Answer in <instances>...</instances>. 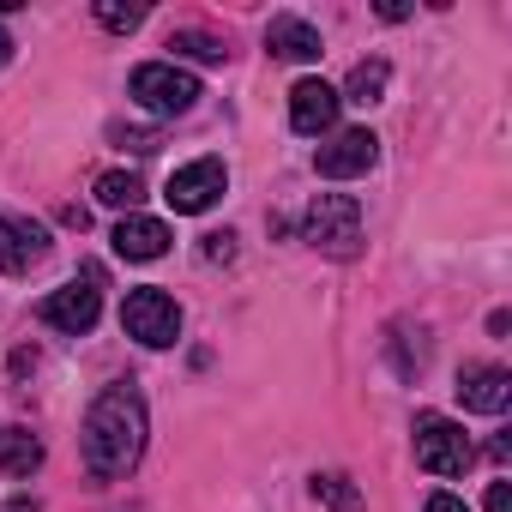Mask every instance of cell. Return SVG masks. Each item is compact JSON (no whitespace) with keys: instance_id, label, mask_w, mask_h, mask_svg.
Listing matches in <instances>:
<instances>
[{"instance_id":"603a6c76","label":"cell","mask_w":512,"mask_h":512,"mask_svg":"<svg viewBox=\"0 0 512 512\" xmlns=\"http://www.w3.org/2000/svg\"><path fill=\"white\" fill-rule=\"evenodd\" d=\"M428 512H470L458 494H428Z\"/></svg>"},{"instance_id":"52a82bcc","label":"cell","mask_w":512,"mask_h":512,"mask_svg":"<svg viewBox=\"0 0 512 512\" xmlns=\"http://www.w3.org/2000/svg\"><path fill=\"white\" fill-rule=\"evenodd\" d=\"M97 314H103V278H97V272L73 278L67 290H55V296L43 302V320H49L55 332H67V338H85V332L97 326Z\"/></svg>"},{"instance_id":"7c38bea8","label":"cell","mask_w":512,"mask_h":512,"mask_svg":"<svg viewBox=\"0 0 512 512\" xmlns=\"http://www.w3.org/2000/svg\"><path fill=\"white\" fill-rule=\"evenodd\" d=\"M109 241H115L121 260L145 266V260H163V253H169V223H157V217H121Z\"/></svg>"},{"instance_id":"d6986e66","label":"cell","mask_w":512,"mask_h":512,"mask_svg":"<svg viewBox=\"0 0 512 512\" xmlns=\"http://www.w3.org/2000/svg\"><path fill=\"white\" fill-rule=\"evenodd\" d=\"M97 25H103V31H139V25H145V7H121V0H97Z\"/></svg>"},{"instance_id":"7402d4cb","label":"cell","mask_w":512,"mask_h":512,"mask_svg":"<svg viewBox=\"0 0 512 512\" xmlns=\"http://www.w3.org/2000/svg\"><path fill=\"white\" fill-rule=\"evenodd\" d=\"M488 512H512V482H488Z\"/></svg>"},{"instance_id":"5bb4252c","label":"cell","mask_w":512,"mask_h":512,"mask_svg":"<svg viewBox=\"0 0 512 512\" xmlns=\"http://www.w3.org/2000/svg\"><path fill=\"white\" fill-rule=\"evenodd\" d=\"M43 464V440L31 428H0V470L7 476H31Z\"/></svg>"},{"instance_id":"4fadbf2b","label":"cell","mask_w":512,"mask_h":512,"mask_svg":"<svg viewBox=\"0 0 512 512\" xmlns=\"http://www.w3.org/2000/svg\"><path fill=\"white\" fill-rule=\"evenodd\" d=\"M266 49H272L278 61H320V55H326L320 31H314L308 19H296V13H278V19L266 25Z\"/></svg>"},{"instance_id":"6da1fadb","label":"cell","mask_w":512,"mask_h":512,"mask_svg":"<svg viewBox=\"0 0 512 512\" xmlns=\"http://www.w3.org/2000/svg\"><path fill=\"white\" fill-rule=\"evenodd\" d=\"M145 434H151V422H145V398H139L127 380L103 386L97 404L85 410V428H79L85 470H91L97 482H121V476H133V464L145 458Z\"/></svg>"},{"instance_id":"e0dca14e","label":"cell","mask_w":512,"mask_h":512,"mask_svg":"<svg viewBox=\"0 0 512 512\" xmlns=\"http://www.w3.org/2000/svg\"><path fill=\"white\" fill-rule=\"evenodd\" d=\"M169 49H175V61H205V67H223L229 61V43L211 37V31H175Z\"/></svg>"},{"instance_id":"d4e9b609","label":"cell","mask_w":512,"mask_h":512,"mask_svg":"<svg viewBox=\"0 0 512 512\" xmlns=\"http://www.w3.org/2000/svg\"><path fill=\"white\" fill-rule=\"evenodd\" d=\"M7 61H13V37H7V31H0V67H7Z\"/></svg>"},{"instance_id":"9c48e42d","label":"cell","mask_w":512,"mask_h":512,"mask_svg":"<svg viewBox=\"0 0 512 512\" xmlns=\"http://www.w3.org/2000/svg\"><path fill=\"white\" fill-rule=\"evenodd\" d=\"M380 163V139L368 133V127H344L332 145H320V157H314V169L326 175V181H356V175H368Z\"/></svg>"},{"instance_id":"ac0fdd59","label":"cell","mask_w":512,"mask_h":512,"mask_svg":"<svg viewBox=\"0 0 512 512\" xmlns=\"http://www.w3.org/2000/svg\"><path fill=\"white\" fill-rule=\"evenodd\" d=\"M314 500H326L332 512H362V488H356L344 470H320V476H314Z\"/></svg>"},{"instance_id":"8fae6325","label":"cell","mask_w":512,"mask_h":512,"mask_svg":"<svg viewBox=\"0 0 512 512\" xmlns=\"http://www.w3.org/2000/svg\"><path fill=\"white\" fill-rule=\"evenodd\" d=\"M338 91L326 85V79H296L290 85V127L296 133H332V121H338Z\"/></svg>"},{"instance_id":"ffe728a7","label":"cell","mask_w":512,"mask_h":512,"mask_svg":"<svg viewBox=\"0 0 512 512\" xmlns=\"http://www.w3.org/2000/svg\"><path fill=\"white\" fill-rule=\"evenodd\" d=\"M199 253H205V260H211V266H229V260H235V235H229V229H211Z\"/></svg>"},{"instance_id":"cb8c5ba5","label":"cell","mask_w":512,"mask_h":512,"mask_svg":"<svg viewBox=\"0 0 512 512\" xmlns=\"http://www.w3.org/2000/svg\"><path fill=\"white\" fill-rule=\"evenodd\" d=\"M7 512H43V506H37L31 494H13V500H7Z\"/></svg>"},{"instance_id":"8992f818","label":"cell","mask_w":512,"mask_h":512,"mask_svg":"<svg viewBox=\"0 0 512 512\" xmlns=\"http://www.w3.org/2000/svg\"><path fill=\"white\" fill-rule=\"evenodd\" d=\"M223 187H229V169H223L217 157H199V163H187V169L169 175L163 199H169L175 217H199V211H211V205L223 199Z\"/></svg>"},{"instance_id":"3957f363","label":"cell","mask_w":512,"mask_h":512,"mask_svg":"<svg viewBox=\"0 0 512 512\" xmlns=\"http://www.w3.org/2000/svg\"><path fill=\"white\" fill-rule=\"evenodd\" d=\"M127 91H133L139 109H151V115H163V121H175V115H187V109L199 103V79H193L187 67H175V61H145V67H133Z\"/></svg>"},{"instance_id":"277c9868","label":"cell","mask_w":512,"mask_h":512,"mask_svg":"<svg viewBox=\"0 0 512 512\" xmlns=\"http://www.w3.org/2000/svg\"><path fill=\"white\" fill-rule=\"evenodd\" d=\"M470 458H476V446H470V434L452 416H434V410L416 416V464L428 476H464Z\"/></svg>"},{"instance_id":"44dd1931","label":"cell","mask_w":512,"mask_h":512,"mask_svg":"<svg viewBox=\"0 0 512 512\" xmlns=\"http://www.w3.org/2000/svg\"><path fill=\"white\" fill-rule=\"evenodd\" d=\"M109 139L121 151H157V133H145V127H109Z\"/></svg>"},{"instance_id":"5b68a950","label":"cell","mask_w":512,"mask_h":512,"mask_svg":"<svg viewBox=\"0 0 512 512\" xmlns=\"http://www.w3.org/2000/svg\"><path fill=\"white\" fill-rule=\"evenodd\" d=\"M121 326H127V338H139L145 350H169V344L181 338V308H175V296H163V290H133V296L121 302Z\"/></svg>"},{"instance_id":"9a60e30c","label":"cell","mask_w":512,"mask_h":512,"mask_svg":"<svg viewBox=\"0 0 512 512\" xmlns=\"http://www.w3.org/2000/svg\"><path fill=\"white\" fill-rule=\"evenodd\" d=\"M386 85H392V67H386L380 55H374V61H356V67H350V85L338 91V103H362V109H368V103L386 97Z\"/></svg>"},{"instance_id":"30bf717a","label":"cell","mask_w":512,"mask_h":512,"mask_svg":"<svg viewBox=\"0 0 512 512\" xmlns=\"http://www.w3.org/2000/svg\"><path fill=\"white\" fill-rule=\"evenodd\" d=\"M458 404L476 416H500L512 404V374L500 362H464L458 368Z\"/></svg>"},{"instance_id":"2e32d148","label":"cell","mask_w":512,"mask_h":512,"mask_svg":"<svg viewBox=\"0 0 512 512\" xmlns=\"http://www.w3.org/2000/svg\"><path fill=\"white\" fill-rule=\"evenodd\" d=\"M145 199V181L133 175V169H109V175H97V205H109V211H127L133 217V205Z\"/></svg>"},{"instance_id":"7a4b0ae2","label":"cell","mask_w":512,"mask_h":512,"mask_svg":"<svg viewBox=\"0 0 512 512\" xmlns=\"http://www.w3.org/2000/svg\"><path fill=\"white\" fill-rule=\"evenodd\" d=\"M302 241L320 247L326 260H356L362 253V205L350 193H320L302 217Z\"/></svg>"},{"instance_id":"ba28073f","label":"cell","mask_w":512,"mask_h":512,"mask_svg":"<svg viewBox=\"0 0 512 512\" xmlns=\"http://www.w3.org/2000/svg\"><path fill=\"white\" fill-rule=\"evenodd\" d=\"M49 260V223L37 217H19V211H0V272L7 278H25L31 266Z\"/></svg>"}]
</instances>
